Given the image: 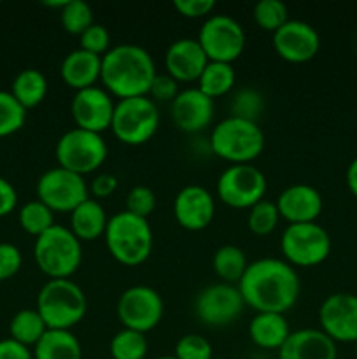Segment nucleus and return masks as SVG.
Listing matches in <instances>:
<instances>
[{
  "instance_id": "obj_22",
  "label": "nucleus",
  "mask_w": 357,
  "mask_h": 359,
  "mask_svg": "<svg viewBox=\"0 0 357 359\" xmlns=\"http://www.w3.org/2000/svg\"><path fill=\"white\" fill-rule=\"evenodd\" d=\"M338 349L322 330L304 328L290 332L279 349V359H336Z\"/></svg>"
},
{
  "instance_id": "obj_26",
  "label": "nucleus",
  "mask_w": 357,
  "mask_h": 359,
  "mask_svg": "<svg viewBox=\"0 0 357 359\" xmlns=\"http://www.w3.org/2000/svg\"><path fill=\"white\" fill-rule=\"evenodd\" d=\"M31 353L34 359H83V346L70 330H48Z\"/></svg>"
},
{
  "instance_id": "obj_17",
  "label": "nucleus",
  "mask_w": 357,
  "mask_h": 359,
  "mask_svg": "<svg viewBox=\"0 0 357 359\" xmlns=\"http://www.w3.org/2000/svg\"><path fill=\"white\" fill-rule=\"evenodd\" d=\"M114 100L108 91L100 86H91L86 90L76 91L70 104L76 128L88 130V132L104 133L111 128L112 116H114Z\"/></svg>"
},
{
  "instance_id": "obj_35",
  "label": "nucleus",
  "mask_w": 357,
  "mask_h": 359,
  "mask_svg": "<svg viewBox=\"0 0 357 359\" xmlns=\"http://www.w3.org/2000/svg\"><path fill=\"white\" fill-rule=\"evenodd\" d=\"M279 221L280 214L275 202H270L265 198L248 209L247 226L258 237H266V235L273 233L275 228L279 226Z\"/></svg>"
},
{
  "instance_id": "obj_33",
  "label": "nucleus",
  "mask_w": 357,
  "mask_h": 359,
  "mask_svg": "<svg viewBox=\"0 0 357 359\" xmlns=\"http://www.w3.org/2000/svg\"><path fill=\"white\" fill-rule=\"evenodd\" d=\"M59 23L70 35H80L94 23L93 9L84 0H66L65 7L59 11Z\"/></svg>"
},
{
  "instance_id": "obj_50",
  "label": "nucleus",
  "mask_w": 357,
  "mask_h": 359,
  "mask_svg": "<svg viewBox=\"0 0 357 359\" xmlns=\"http://www.w3.org/2000/svg\"><path fill=\"white\" fill-rule=\"evenodd\" d=\"M214 359H224V358H214Z\"/></svg>"
},
{
  "instance_id": "obj_8",
  "label": "nucleus",
  "mask_w": 357,
  "mask_h": 359,
  "mask_svg": "<svg viewBox=\"0 0 357 359\" xmlns=\"http://www.w3.org/2000/svg\"><path fill=\"white\" fill-rule=\"evenodd\" d=\"M160 111L149 97L119 100L114 107L111 130L119 142L126 146L147 144L158 132Z\"/></svg>"
},
{
  "instance_id": "obj_39",
  "label": "nucleus",
  "mask_w": 357,
  "mask_h": 359,
  "mask_svg": "<svg viewBox=\"0 0 357 359\" xmlns=\"http://www.w3.org/2000/svg\"><path fill=\"white\" fill-rule=\"evenodd\" d=\"M80 49L91 53V55L104 56L111 46V34L107 28L100 23H93L83 35H80Z\"/></svg>"
},
{
  "instance_id": "obj_3",
  "label": "nucleus",
  "mask_w": 357,
  "mask_h": 359,
  "mask_svg": "<svg viewBox=\"0 0 357 359\" xmlns=\"http://www.w3.org/2000/svg\"><path fill=\"white\" fill-rule=\"evenodd\" d=\"M210 149L231 165H248L265 151V132L258 121L227 116L210 132Z\"/></svg>"
},
{
  "instance_id": "obj_47",
  "label": "nucleus",
  "mask_w": 357,
  "mask_h": 359,
  "mask_svg": "<svg viewBox=\"0 0 357 359\" xmlns=\"http://www.w3.org/2000/svg\"><path fill=\"white\" fill-rule=\"evenodd\" d=\"M345 181H346V188H349V191L352 193V196H356L357 198V158H354V160L350 161L349 168H346Z\"/></svg>"
},
{
  "instance_id": "obj_37",
  "label": "nucleus",
  "mask_w": 357,
  "mask_h": 359,
  "mask_svg": "<svg viewBox=\"0 0 357 359\" xmlns=\"http://www.w3.org/2000/svg\"><path fill=\"white\" fill-rule=\"evenodd\" d=\"M174 356L177 359H214L212 344L198 333H188L175 344Z\"/></svg>"
},
{
  "instance_id": "obj_9",
  "label": "nucleus",
  "mask_w": 357,
  "mask_h": 359,
  "mask_svg": "<svg viewBox=\"0 0 357 359\" xmlns=\"http://www.w3.org/2000/svg\"><path fill=\"white\" fill-rule=\"evenodd\" d=\"M332 242L321 224H287L280 237V251L290 266L312 269L324 263L331 255Z\"/></svg>"
},
{
  "instance_id": "obj_28",
  "label": "nucleus",
  "mask_w": 357,
  "mask_h": 359,
  "mask_svg": "<svg viewBox=\"0 0 357 359\" xmlns=\"http://www.w3.org/2000/svg\"><path fill=\"white\" fill-rule=\"evenodd\" d=\"M196 83H198L196 88L202 93L216 100V98L224 97L233 90L234 83H237V72H234L231 63L209 62Z\"/></svg>"
},
{
  "instance_id": "obj_7",
  "label": "nucleus",
  "mask_w": 357,
  "mask_h": 359,
  "mask_svg": "<svg viewBox=\"0 0 357 359\" xmlns=\"http://www.w3.org/2000/svg\"><path fill=\"white\" fill-rule=\"evenodd\" d=\"M55 154L58 167L84 177L97 172L107 161L108 146L100 133L72 128L59 137Z\"/></svg>"
},
{
  "instance_id": "obj_18",
  "label": "nucleus",
  "mask_w": 357,
  "mask_h": 359,
  "mask_svg": "<svg viewBox=\"0 0 357 359\" xmlns=\"http://www.w3.org/2000/svg\"><path fill=\"white\" fill-rule=\"evenodd\" d=\"M174 216L178 226L184 230H205L216 216V198L203 186H184L174 198Z\"/></svg>"
},
{
  "instance_id": "obj_40",
  "label": "nucleus",
  "mask_w": 357,
  "mask_h": 359,
  "mask_svg": "<svg viewBox=\"0 0 357 359\" xmlns=\"http://www.w3.org/2000/svg\"><path fill=\"white\" fill-rule=\"evenodd\" d=\"M23 265V255L20 248L10 242H0V283L16 276Z\"/></svg>"
},
{
  "instance_id": "obj_2",
  "label": "nucleus",
  "mask_w": 357,
  "mask_h": 359,
  "mask_svg": "<svg viewBox=\"0 0 357 359\" xmlns=\"http://www.w3.org/2000/svg\"><path fill=\"white\" fill-rule=\"evenodd\" d=\"M156 74L153 56L142 46L132 42L112 46L102 56L100 81L104 90L119 100L147 97Z\"/></svg>"
},
{
  "instance_id": "obj_30",
  "label": "nucleus",
  "mask_w": 357,
  "mask_h": 359,
  "mask_svg": "<svg viewBox=\"0 0 357 359\" xmlns=\"http://www.w3.org/2000/svg\"><path fill=\"white\" fill-rule=\"evenodd\" d=\"M46 332H48V326L37 309H21L9 323V339L27 347H35V344L44 337Z\"/></svg>"
},
{
  "instance_id": "obj_29",
  "label": "nucleus",
  "mask_w": 357,
  "mask_h": 359,
  "mask_svg": "<svg viewBox=\"0 0 357 359\" xmlns=\"http://www.w3.org/2000/svg\"><path fill=\"white\" fill-rule=\"evenodd\" d=\"M247 266V256H245V252L241 251L240 248H237V245H220V248L214 252L212 269L214 272H216V276L220 279V283L238 286V283H240L241 277H244Z\"/></svg>"
},
{
  "instance_id": "obj_25",
  "label": "nucleus",
  "mask_w": 357,
  "mask_h": 359,
  "mask_svg": "<svg viewBox=\"0 0 357 359\" xmlns=\"http://www.w3.org/2000/svg\"><path fill=\"white\" fill-rule=\"evenodd\" d=\"M108 216L98 200L88 198L70 212V231L79 242H93L104 237Z\"/></svg>"
},
{
  "instance_id": "obj_13",
  "label": "nucleus",
  "mask_w": 357,
  "mask_h": 359,
  "mask_svg": "<svg viewBox=\"0 0 357 359\" xmlns=\"http://www.w3.org/2000/svg\"><path fill=\"white\" fill-rule=\"evenodd\" d=\"M90 198V189L83 175L55 167L46 170L37 181V200L52 212L70 214L77 205Z\"/></svg>"
},
{
  "instance_id": "obj_15",
  "label": "nucleus",
  "mask_w": 357,
  "mask_h": 359,
  "mask_svg": "<svg viewBox=\"0 0 357 359\" xmlns=\"http://www.w3.org/2000/svg\"><path fill=\"white\" fill-rule=\"evenodd\" d=\"M321 330L336 344L357 342V294L332 293L318 309Z\"/></svg>"
},
{
  "instance_id": "obj_49",
  "label": "nucleus",
  "mask_w": 357,
  "mask_h": 359,
  "mask_svg": "<svg viewBox=\"0 0 357 359\" xmlns=\"http://www.w3.org/2000/svg\"><path fill=\"white\" fill-rule=\"evenodd\" d=\"M356 359H357V342H356Z\"/></svg>"
},
{
  "instance_id": "obj_48",
  "label": "nucleus",
  "mask_w": 357,
  "mask_h": 359,
  "mask_svg": "<svg viewBox=\"0 0 357 359\" xmlns=\"http://www.w3.org/2000/svg\"><path fill=\"white\" fill-rule=\"evenodd\" d=\"M156 359H177L175 356H160V358H156Z\"/></svg>"
},
{
  "instance_id": "obj_20",
  "label": "nucleus",
  "mask_w": 357,
  "mask_h": 359,
  "mask_svg": "<svg viewBox=\"0 0 357 359\" xmlns=\"http://www.w3.org/2000/svg\"><path fill=\"white\" fill-rule=\"evenodd\" d=\"M275 203L280 219H286L289 224L315 223L324 207L321 191L304 182L287 186Z\"/></svg>"
},
{
  "instance_id": "obj_46",
  "label": "nucleus",
  "mask_w": 357,
  "mask_h": 359,
  "mask_svg": "<svg viewBox=\"0 0 357 359\" xmlns=\"http://www.w3.org/2000/svg\"><path fill=\"white\" fill-rule=\"evenodd\" d=\"M0 359H34L30 347L13 339L0 340Z\"/></svg>"
},
{
  "instance_id": "obj_5",
  "label": "nucleus",
  "mask_w": 357,
  "mask_h": 359,
  "mask_svg": "<svg viewBox=\"0 0 357 359\" xmlns=\"http://www.w3.org/2000/svg\"><path fill=\"white\" fill-rule=\"evenodd\" d=\"M35 309L48 330H72L86 316L88 300L74 280L49 279L38 291Z\"/></svg>"
},
{
  "instance_id": "obj_23",
  "label": "nucleus",
  "mask_w": 357,
  "mask_h": 359,
  "mask_svg": "<svg viewBox=\"0 0 357 359\" xmlns=\"http://www.w3.org/2000/svg\"><path fill=\"white\" fill-rule=\"evenodd\" d=\"M59 76L66 86L76 91L97 86L102 76V56L91 55L80 48L74 49L63 58Z\"/></svg>"
},
{
  "instance_id": "obj_19",
  "label": "nucleus",
  "mask_w": 357,
  "mask_h": 359,
  "mask_svg": "<svg viewBox=\"0 0 357 359\" xmlns=\"http://www.w3.org/2000/svg\"><path fill=\"white\" fill-rule=\"evenodd\" d=\"M216 105L198 88L181 90L170 104V116L174 125L184 133H200L212 125Z\"/></svg>"
},
{
  "instance_id": "obj_42",
  "label": "nucleus",
  "mask_w": 357,
  "mask_h": 359,
  "mask_svg": "<svg viewBox=\"0 0 357 359\" xmlns=\"http://www.w3.org/2000/svg\"><path fill=\"white\" fill-rule=\"evenodd\" d=\"M181 93L178 90V83L168 74H156L153 84H150V90L147 97L158 104V102H174L177 98V95Z\"/></svg>"
},
{
  "instance_id": "obj_34",
  "label": "nucleus",
  "mask_w": 357,
  "mask_h": 359,
  "mask_svg": "<svg viewBox=\"0 0 357 359\" xmlns=\"http://www.w3.org/2000/svg\"><path fill=\"white\" fill-rule=\"evenodd\" d=\"M27 121V109L10 91L0 90V139L20 132Z\"/></svg>"
},
{
  "instance_id": "obj_45",
  "label": "nucleus",
  "mask_w": 357,
  "mask_h": 359,
  "mask_svg": "<svg viewBox=\"0 0 357 359\" xmlns=\"http://www.w3.org/2000/svg\"><path fill=\"white\" fill-rule=\"evenodd\" d=\"M18 207V191L7 179L0 177V217L13 214Z\"/></svg>"
},
{
  "instance_id": "obj_27",
  "label": "nucleus",
  "mask_w": 357,
  "mask_h": 359,
  "mask_svg": "<svg viewBox=\"0 0 357 359\" xmlns=\"http://www.w3.org/2000/svg\"><path fill=\"white\" fill-rule=\"evenodd\" d=\"M13 97L23 105L24 109H34L42 104L48 95V79L37 69H24L16 74L10 84Z\"/></svg>"
},
{
  "instance_id": "obj_14",
  "label": "nucleus",
  "mask_w": 357,
  "mask_h": 359,
  "mask_svg": "<svg viewBox=\"0 0 357 359\" xmlns=\"http://www.w3.org/2000/svg\"><path fill=\"white\" fill-rule=\"evenodd\" d=\"M245 309L240 290L234 284L217 283L203 287L195 300V314L210 328H224L237 321Z\"/></svg>"
},
{
  "instance_id": "obj_44",
  "label": "nucleus",
  "mask_w": 357,
  "mask_h": 359,
  "mask_svg": "<svg viewBox=\"0 0 357 359\" xmlns=\"http://www.w3.org/2000/svg\"><path fill=\"white\" fill-rule=\"evenodd\" d=\"M118 184L119 181L114 174H111V172H102V174L94 175L91 184L88 186V189H90L91 198L100 202V200L108 198V196L114 195V193L118 191Z\"/></svg>"
},
{
  "instance_id": "obj_43",
  "label": "nucleus",
  "mask_w": 357,
  "mask_h": 359,
  "mask_svg": "<svg viewBox=\"0 0 357 359\" xmlns=\"http://www.w3.org/2000/svg\"><path fill=\"white\" fill-rule=\"evenodd\" d=\"M216 6V0H174L175 11L189 20H200V18L206 20L212 16Z\"/></svg>"
},
{
  "instance_id": "obj_1",
  "label": "nucleus",
  "mask_w": 357,
  "mask_h": 359,
  "mask_svg": "<svg viewBox=\"0 0 357 359\" xmlns=\"http://www.w3.org/2000/svg\"><path fill=\"white\" fill-rule=\"evenodd\" d=\"M245 307L258 312L286 314L296 305L301 293V283L294 266L286 259L261 258L248 263L238 283Z\"/></svg>"
},
{
  "instance_id": "obj_12",
  "label": "nucleus",
  "mask_w": 357,
  "mask_h": 359,
  "mask_svg": "<svg viewBox=\"0 0 357 359\" xmlns=\"http://www.w3.org/2000/svg\"><path fill=\"white\" fill-rule=\"evenodd\" d=\"M115 314L122 328L146 335L163 319L164 302L150 286H132L119 297Z\"/></svg>"
},
{
  "instance_id": "obj_10",
  "label": "nucleus",
  "mask_w": 357,
  "mask_h": 359,
  "mask_svg": "<svg viewBox=\"0 0 357 359\" xmlns=\"http://www.w3.org/2000/svg\"><path fill=\"white\" fill-rule=\"evenodd\" d=\"M209 62H237L245 49V30L234 18L227 14H212L203 21L196 37Z\"/></svg>"
},
{
  "instance_id": "obj_41",
  "label": "nucleus",
  "mask_w": 357,
  "mask_h": 359,
  "mask_svg": "<svg viewBox=\"0 0 357 359\" xmlns=\"http://www.w3.org/2000/svg\"><path fill=\"white\" fill-rule=\"evenodd\" d=\"M262 107V97L254 90H241L238 91L237 98L233 102V114L238 116V118L251 119V121H255L259 111Z\"/></svg>"
},
{
  "instance_id": "obj_16",
  "label": "nucleus",
  "mask_w": 357,
  "mask_h": 359,
  "mask_svg": "<svg viewBox=\"0 0 357 359\" xmlns=\"http://www.w3.org/2000/svg\"><path fill=\"white\" fill-rule=\"evenodd\" d=\"M273 49L289 63H307L317 56L321 49V35L310 23L289 20L273 34Z\"/></svg>"
},
{
  "instance_id": "obj_21",
  "label": "nucleus",
  "mask_w": 357,
  "mask_h": 359,
  "mask_svg": "<svg viewBox=\"0 0 357 359\" xmlns=\"http://www.w3.org/2000/svg\"><path fill=\"white\" fill-rule=\"evenodd\" d=\"M206 63H209V58L196 39H177L168 46L164 53L167 74L174 77L178 84L198 81Z\"/></svg>"
},
{
  "instance_id": "obj_31",
  "label": "nucleus",
  "mask_w": 357,
  "mask_h": 359,
  "mask_svg": "<svg viewBox=\"0 0 357 359\" xmlns=\"http://www.w3.org/2000/svg\"><path fill=\"white\" fill-rule=\"evenodd\" d=\"M18 221H20L21 230L27 231L31 237H41L42 233L55 226V212L41 200H31L18 210Z\"/></svg>"
},
{
  "instance_id": "obj_6",
  "label": "nucleus",
  "mask_w": 357,
  "mask_h": 359,
  "mask_svg": "<svg viewBox=\"0 0 357 359\" xmlns=\"http://www.w3.org/2000/svg\"><path fill=\"white\" fill-rule=\"evenodd\" d=\"M34 259L49 279H70L83 263V242L77 241L70 228L55 224L35 238Z\"/></svg>"
},
{
  "instance_id": "obj_32",
  "label": "nucleus",
  "mask_w": 357,
  "mask_h": 359,
  "mask_svg": "<svg viewBox=\"0 0 357 359\" xmlns=\"http://www.w3.org/2000/svg\"><path fill=\"white\" fill-rule=\"evenodd\" d=\"M112 359H146L149 351L147 337L133 330H119L108 344Z\"/></svg>"
},
{
  "instance_id": "obj_4",
  "label": "nucleus",
  "mask_w": 357,
  "mask_h": 359,
  "mask_svg": "<svg viewBox=\"0 0 357 359\" xmlns=\"http://www.w3.org/2000/svg\"><path fill=\"white\" fill-rule=\"evenodd\" d=\"M104 238L112 258L125 266L142 265L153 252L154 237L149 221L128 210L108 217Z\"/></svg>"
},
{
  "instance_id": "obj_11",
  "label": "nucleus",
  "mask_w": 357,
  "mask_h": 359,
  "mask_svg": "<svg viewBox=\"0 0 357 359\" xmlns=\"http://www.w3.org/2000/svg\"><path fill=\"white\" fill-rule=\"evenodd\" d=\"M266 189L265 174L252 163L230 165L217 179V196L231 209L248 210L265 200Z\"/></svg>"
},
{
  "instance_id": "obj_24",
  "label": "nucleus",
  "mask_w": 357,
  "mask_h": 359,
  "mask_svg": "<svg viewBox=\"0 0 357 359\" xmlns=\"http://www.w3.org/2000/svg\"><path fill=\"white\" fill-rule=\"evenodd\" d=\"M290 328L286 314L258 312L248 323V337L252 344L266 351H279L289 339Z\"/></svg>"
},
{
  "instance_id": "obj_38",
  "label": "nucleus",
  "mask_w": 357,
  "mask_h": 359,
  "mask_svg": "<svg viewBox=\"0 0 357 359\" xmlns=\"http://www.w3.org/2000/svg\"><path fill=\"white\" fill-rule=\"evenodd\" d=\"M156 209V195L149 186H133L126 195V210L133 216L147 219Z\"/></svg>"
},
{
  "instance_id": "obj_36",
  "label": "nucleus",
  "mask_w": 357,
  "mask_h": 359,
  "mask_svg": "<svg viewBox=\"0 0 357 359\" xmlns=\"http://www.w3.org/2000/svg\"><path fill=\"white\" fill-rule=\"evenodd\" d=\"M254 21L261 30L275 34L289 21V9L280 0H261L254 6Z\"/></svg>"
}]
</instances>
